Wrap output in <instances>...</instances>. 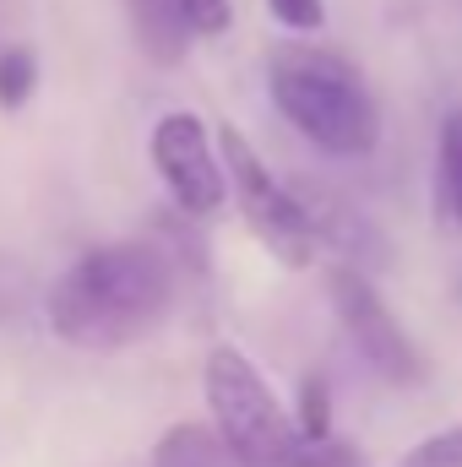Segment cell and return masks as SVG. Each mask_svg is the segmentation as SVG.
Segmentation results:
<instances>
[{
  "instance_id": "6",
  "label": "cell",
  "mask_w": 462,
  "mask_h": 467,
  "mask_svg": "<svg viewBox=\"0 0 462 467\" xmlns=\"http://www.w3.org/2000/svg\"><path fill=\"white\" fill-rule=\"evenodd\" d=\"M147 152H152V169H158V180H163V191L174 196L180 213L213 218V213L224 207V196H229V169H224V152L213 147L202 115H191V109L163 115L152 125Z\"/></svg>"
},
{
  "instance_id": "9",
  "label": "cell",
  "mask_w": 462,
  "mask_h": 467,
  "mask_svg": "<svg viewBox=\"0 0 462 467\" xmlns=\"http://www.w3.org/2000/svg\"><path fill=\"white\" fill-rule=\"evenodd\" d=\"M152 467H245V462L234 457V446L218 430H207V424H174L152 446Z\"/></svg>"
},
{
  "instance_id": "15",
  "label": "cell",
  "mask_w": 462,
  "mask_h": 467,
  "mask_svg": "<svg viewBox=\"0 0 462 467\" xmlns=\"http://www.w3.org/2000/svg\"><path fill=\"white\" fill-rule=\"evenodd\" d=\"M267 11H272L289 33H321V27H327V5H321V0H267Z\"/></svg>"
},
{
  "instance_id": "4",
  "label": "cell",
  "mask_w": 462,
  "mask_h": 467,
  "mask_svg": "<svg viewBox=\"0 0 462 467\" xmlns=\"http://www.w3.org/2000/svg\"><path fill=\"white\" fill-rule=\"evenodd\" d=\"M218 152H224L229 191H234V202H239V213H245V223H250V234H256L283 266H310L321 244H316V234L305 223V213H299L294 185H283V180L261 163V152H256L234 125H218Z\"/></svg>"
},
{
  "instance_id": "2",
  "label": "cell",
  "mask_w": 462,
  "mask_h": 467,
  "mask_svg": "<svg viewBox=\"0 0 462 467\" xmlns=\"http://www.w3.org/2000/svg\"><path fill=\"white\" fill-rule=\"evenodd\" d=\"M267 88L278 115L327 158H364L381 141V109L359 66L321 44H278L267 55Z\"/></svg>"
},
{
  "instance_id": "1",
  "label": "cell",
  "mask_w": 462,
  "mask_h": 467,
  "mask_svg": "<svg viewBox=\"0 0 462 467\" xmlns=\"http://www.w3.org/2000/svg\"><path fill=\"white\" fill-rule=\"evenodd\" d=\"M169 305H174V255L152 239L93 244L44 294L49 332L88 353L131 348L169 316Z\"/></svg>"
},
{
  "instance_id": "14",
  "label": "cell",
  "mask_w": 462,
  "mask_h": 467,
  "mask_svg": "<svg viewBox=\"0 0 462 467\" xmlns=\"http://www.w3.org/2000/svg\"><path fill=\"white\" fill-rule=\"evenodd\" d=\"M299 430L310 435V441H327L332 435V402H327V380H305L299 386Z\"/></svg>"
},
{
  "instance_id": "8",
  "label": "cell",
  "mask_w": 462,
  "mask_h": 467,
  "mask_svg": "<svg viewBox=\"0 0 462 467\" xmlns=\"http://www.w3.org/2000/svg\"><path fill=\"white\" fill-rule=\"evenodd\" d=\"M125 16H131V33H136V49L152 60V66H180L185 49H191V22H185V0H125Z\"/></svg>"
},
{
  "instance_id": "7",
  "label": "cell",
  "mask_w": 462,
  "mask_h": 467,
  "mask_svg": "<svg viewBox=\"0 0 462 467\" xmlns=\"http://www.w3.org/2000/svg\"><path fill=\"white\" fill-rule=\"evenodd\" d=\"M294 196H299V213H305V223L316 234V244L332 250L338 266H353V272L370 277V272H381L392 261L386 234L375 229V218L364 207H353L343 191H332L321 180H294Z\"/></svg>"
},
{
  "instance_id": "5",
  "label": "cell",
  "mask_w": 462,
  "mask_h": 467,
  "mask_svg": "<svg viewBox=\"0 0 462 467\" xmlns=\"http://www.w3.org/2000/svg\"><path fill=\"white\" fill-rule=\"evenodd\" d=\"M327 294H332L343 337L381 380H392V386H419L425 380V353L414 348V337L397 327V316L386 310V299L375 294V283L364 272L332 266L327 272Z\"/></svg>"
},
{
  "instance_id": "16",
  "label": "cell",
  "mask_w": 462,
  "mask_h": 467,
  "mask_svg": "<svg viewBox=\"0 0 462 467\" xmlns=\"http://www.w3.org/2000/svg\"><path fill=\"white\" fill-rule=\"evenodd\" d=\"M229 0H185V22H191V33L196 38H213V33H224L229 27Z\"/></svg>"
},
{
  "instance_id": "12",
  "label": "cell",
  "mask_w": 462,
  "mask_h": 467,
  "mask_svg": "<svg viewBox=\"0 0 462 467\" xmlns=\"http://www.w3.org/2000/svg\"><path fill=\"white\" fill-rule=\"evenodd\" d=\"M27 299H33V266L0 250V327L16 321L27 310Z\"/></svg>"
},
{
  "instance_id": "10",
  "label": "cell",
  "mask_w": 462,
  "mask_h": 467,
  "mask_svg": "<svg viewBox=\"0 0 462 467\" xmlns=\"http://www.w3.org/2000/svg\"><path fill=\"white\" fill-rule=\"evenodd\" d=\"M436 207L446 223L462 229V109L441 119V147H436Z\"/></svg>"
},
{
  "instance_id": "3",
  "label": "cell",
  "mask_w": 462,
  "mask_h": 467,
  "mask_svg": "<svg viewBox=\"0 0 462 467\" xmlns=\"http://www.w3.org/2000/svg\"><path fill=\"white\" fill-rule=\"evenodd\" d=\"M207 408L213 430L229 441L245 467H359V451L348 441L338 435L310 441L239 348L207 353Z\"/></svg>"
},
{
  "instance_id": "11",
  "label": "cell",
  "mask_w": 462,
  "mask_h": 467,
  "mask_svg": "<svg viewBox=\"0 0 462 467\" xmlns=\"http://www.w3.org/2000/svg\"><path fill=\"white\" fill-rule=\"evenodd\" d=\"M38 88V55L27 44L0 49V109H22Z\"/></svg>"
},
{
  "instance_id": "13",
  "label": "cell",
  "mask_w": 462,
  "mask_h": 467,
  "mask_svg": "<svg viewBox=\"0 0 462 467\" xmlns=\"http://www.w3.org/2000/svg\"><path fill=\"white\" fill-rule=\"evenodd\" d=\"M397 467H462V424L441 430V435H425Z\"/></svg>"
}]
</instances>
